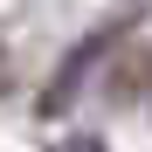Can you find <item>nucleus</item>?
<instances>
[{
	"label": "nucleus",
	"instance_id": "1",
	"mask_svg": "<svg viewBox=\"0 0 152 152\" xmlns=\"http://www.w3.org/2000/svg\"><path fill=\"white\" fill-rule=\"evenodd\" d=\"M62 152H104V145H97V138H69Z\"/></svg>",
	"mask_w": 152,
	"mask_h": 152
}]
</instances>
